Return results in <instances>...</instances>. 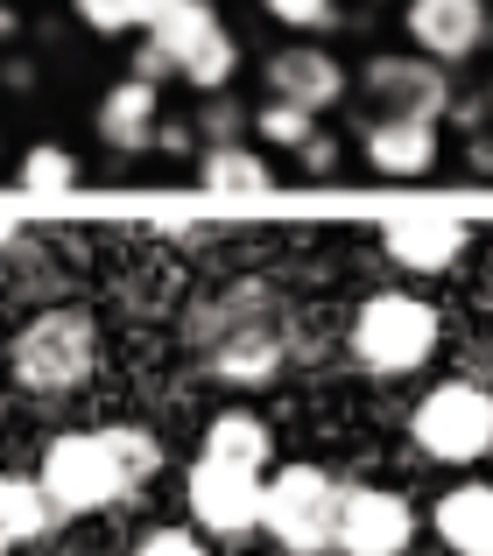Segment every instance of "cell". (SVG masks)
<instances>
[{"mask_svg": "<svg viewBox=\"0 0 493 556\" xmlns=\"http://www.w3.org/2000/svg\"><path fill=\"white\" fill-rule=\"evenodd\" d=\"M409 444L430 465H452V472L493 458V388H480V380H438L409 408Z\"/></svg>", "mask_w": 493, "mask_h": 556, "instance_id": "obj_5", "label": "cell"}, {"mask_svg": "<svg viewBox=\"0 0 493 556\" xmlns=\"http://www.w3.org/2000/svg\"><path fill=\"white\" fill-rule=\"evenodd\" d=\"M155 149H163V155H184V149H191V127H184V121H163V135H155Z\"/></svg>", "mask_w": 493, "mask_h": 556, "instance_id": "obj_30", "label": "cell"}, {"mask_svg": "<svg viewBox=\"0 0 493 556\" xmlns=\"http://www.w3.org/2000/svg\"><path fill=\"white\" fill-rule=\"evenodd\" d=\"M184 339H191L198 367L212 380H226V388H268L296 359V317H289L275 282L246 275V282H226L205 303H191Z\"/></svg>", "mask_w": 493, "mask_h": 556, "instance_id": "obj_1", "label": "cell"}, {"mask_svg": "<svg viewBox=\"0 0 493 556\" xmlns=\"http://www.w3.org/2000/svg\"><path fill=\"white\" fill-rule=\"evenodd\" d=\"M198 184L219 190V198H261V190H275V169H268V155H261V149L226 141V149L198 155Z\"/></svg>", "mask_w": 493, "mask_h": 556, "instance_id": "obj_19", "label": "cell"}, {"mask_svg": "<svg viewBox=\"0 0 493 556\" xmlns=\"http://www.w3.org/2000/svg\"><path fill=\"white\" fill-rule=\"evenodd\" d=\"M486 106H493V85H486Z\"/></svg>", "mask_w": 493, "mask_h": 556, "instance_id": "obj_33", "label": "cell"}, {"mask_svg": "<svg viewBox=\"0 0 493 556\" xmlns=\"http://www.w3.org/2000/svg\"><path fill=\"white\" fill-rule=\"evenodd\" d=\"M8 374H14L22 394L64 402V394H78L85 380L99 374V325L78 303H50V311H36L8 339Z\"/></svg>", "mask_w": 493, "mask_h": 556, "instance_id": "obj_2", "label": "cell"}, {"mask_svg": "<svg viewBox=\"0 0 493 556\" xmlns=\"http://www.w3.org/2000/svg\"><path fill=\"white\" fill-rule=\"evenodd\" d=\"M268 22H282L289 36H317V28L339 22V0H261Z\"/></svg>", "mask_w": 493, "mask_h": 556, "instance_id": "obj_23", "label": "cell"}, {"mask_svg": "<svg viewBox=\"0 0 493 556\" xmlns=\"http://www.w3.org/2000/svg\"><path fill=\"white\" fill-rule=\"evenodd\" d=\"M56 521H64V515L50 507L42 479H14V472H0V543H8V549L42 543V535H50Z\"/></svg>", "mask_w": 493, "mask_h": 556, "instance_id": "obj_18", "label": "cell"}, {"mask_svg": "<svg viewBox=\"0 0 493 556\" xmlns=\"http://www.w3.org/2000/svg\"><path fill=\"white\" fill-rule=\"evenodd\" d=\"M261 78H268V99H289V106H339L345 99V64L331 50H311V42H289V50H275L268 64H261Z\"/></svg>", "mask_w": 493, "mask_h": 556, "instance_id": "obj_14", "label": "cell"}, {"mask_svg": "<svg viewBox=\"0 0 493 556\" xmlns=\"http://www.w3.org/2000/svg\"><path fill=\"white\" fill-rule=\"evenodd\" d=\"M472 247V226L444 204H402V212L381 218V254L409 275H444L458 268V254Z\"/></svg>", "mask_w": 493, "mask_h": 556, "instance_id": "obj_9", "label": "cell"}, {"mask_svg": "<svg viewBox=\"0 0 493 556\" xmlns=\"http://www.w3.org/2000/svg\"><path fill=\"white\" fill-rule=\"evenodd\" d=\"M359 155H367L374 177H430L444 155L438 121H416V113H374L367 135H359Z\"/></svg>", "mask_w": 493, "mask_h": 556, "instance_id": "obj_13", "label": "cell"}, {"mask_svg": "<svg viewBox=\"0 0 493 556\" xmlns=\"http://www.w3.org/2000/svg\"><path fill=\"white\" fill-rule=\"evenodd\" d=\"M430 529L452 556H493V479H458L452 493H438Z\"/></svg>", "mask_w": 493, "mask_h": 556, "instance_id": "obj_16", "label": "cell"}, {"mask_svg": "<svg viewBox=\"0 0 493 556\" xmlns=\"http://www.w3.org/2000/svg\"><path fill=\"white\" fill-rule=\"evenodd\" d=\"M149 42L177 64L184 85H198V92H226L233 71H240V42H233V28L219 22L212 0H177V8L149 28Z\"/></svg>", "mask_w": 493, "mask_h": 556, "instance_id": "obj_7", "label": "cell"}, {"mask_svg": "<svg viewBox=\"0 0 493 556\" xmlns=\"http://www.w3.org/2000/svg\"><path fill=\"white\" fill-rule=\"evenodd\" d=\"M135 78H149V85H163V78H177V64H169L163 50H155V42H141L135 50Z\"/></svg>", "mask_w": 493, "mask_h": 556, "instance_id": "obj_28", "label": "cell"}, {"mask_svg": "<svg viewBox=\"0 0 493 556\" xmlns=\"http://www.w3.org/2000/svg\"><path fill=\"white\" fill-rule=\"evenodd\" d=\"M0 556H8V543H0Z\"/></svg>", "mask_w": 493, "mask_h": 556, "instance_id": "obj_34", "label": "cell"}, {"mask_svg": "<svg viewBox=\"0 0 493 556\" xmlns=\"http://www.w3.org/2000/svg\"><path fill=\"white\" fill-rule=\"evenodd\" d=\"M184 507H191V529L219 535V543H240V535H254L261 515H268V479L212 465V458H191V472H184Z\"/></svg>", "mask_w": 493, "mask_h": 556, "instance_id": "obj_8", "label": "cell"}, {"mask_svg": "<svg viewBox=\"0 0 493 556\" xmlns=\"http://www.w3.org/2000/svg\"><path fill=\"white\" fill-rule=\"evenodd\" d=\"M14 28H22V14H14V8H0V42H8Z\"/></svg>", "mask_w": 493, "mask_h": 556, "instance_id": "obj_31", "label": "cell"}, {"mask_svg": "<svg viewBox=\"0 0 493 556\" xmlns=\"http://www.w3.org/2000/svg\"><path fill=\"white\" fill-rule=\"evenodd\" d=\"M198 458L268 479V472H275V430H268V416H254V408H240V402L219 408V416L205 422V444H198Z\"/></svg>", "mask_w": 493, "mask_h": 556, "instance_id": "obj_17", "label": "cell"}, {"mask_svg": "<svg viewBox=\"0 0 493 556\" xmlns=\"http://www.w3.org/2000/svg\"><path fill=\"white\" fill-rule=\"evenodd\" d=\"M438 339H444V317L430 311L424 296H409V289H381V296H367L353 311V325H345V353H353V367H367L381 380L424 374L430 359H438Z\"/></svg>", "mask_w": 493, "mask_h": 556, "instance_id": "obj_3", "label": "cell"}, {"mask_svg": "<svg viewBox=\"0 0 493 556\" xmlns=\"http://www.w3.org/2000/svg\"><path fill=\"white\" fill-rule=\"evenodd\" d=\"M113 451H121V465H127V479H135V486H149L155 472H163V437L155 430H141V422H113Z\"/></svg>", "mask_w": 493, "mask_h": 556, "instance_id": "obj_22", "label": "cell"}, {"mask_svg": "<svg viewBox=\"0 0 493 556\" xmlns=\"http://www.w3.org/2000/svg\"><path fill=\"white\" fill-rule=\"evenodd\" d=\"M36 479H42V493H50V507L64 521L99 515V507L135 501V493H141L135 479H127V465H121V451H113L106 430H64V437H50V444H42Z\"/></svg>", "mask_w": 493, "mask_h": 556, "instance_id": "obj_4", "label": "cell"}, {"mask_svg": "<svg viewBox=\"0 0 493 556\" xmlns=\"http://www.w3.org/2000/svg\"><path fill=\"white\" fill-rule=\"evenodd\" d=\"M416 543V507L402 501V493H388V486H345V501H339V556H409Z\"/></svg>", "mask_w": 493, "mask_h": 556, "instance_id": "obj_10", "label": "cell"}, {"mask_svg": "<svg viewBox=\"0 0 493 556\" xmlns=\"http://www.w3.org/2000/svg\"><path fill=\"white\" fill-rule=\"evenodd\" d=\"M339 501H345V486L325 465H275L261 535H275V549H289V556H325L339 543Z\"/></svg>", "mask_w": 493, "mask_h": 556, "instance_id": "obj_6", "label": "cell"}, {"mask_svg": "<svg viewBox=\"0 0 493 556\" xmlns=\"http://www.w3.org/2000/svg\"><path fill=\"white\" fill-rule=\"evenodd\" d=\"M254 135L268 141V149H289V155H303L325 127H317V113L311 106H289V99H268V106L254 113Z\"/></svg>", "mask_w": 493, "mask_h": 556, "instance_id": "obj_20", "label": "cell"}, {"mask_svg": "<svg viewBox=\"0 0 493 556\" xmlns=\"http://www.w3.org/2000/svg\"><path fill=\"white\" fill-rule=\"evenodd\" d=\"M359 85H367L374 113H416V121H444V113H452V71L430 64L424 50H409V56H367Z\"/></svg>", "mask_w": 493, "mask_h": 556, "instance_id": "obj_11", "label": "cell"}, {"mask_svg": "<svg viewBox=\"0 0 493 556\" xmlns=\"http://www.w3.org/2000/svg\"><path fill=\"white\" fill-rule=\"evenodd\" d=\"M92 121H99V141H106L113 155H141V149H155V135H163V92L127 71L121 85H106V99H99Z\"/></svg>", "mask_w": 493, "mask_h": 556, "instance_id": "obj_15", "label": "cell"}, {"mask_svg": "<svg viewBox=\"0 0 493 556\" xmlns=\"http://www.w3.org/2000/svg\"><path fill=\"white\" fill-rule=\"evenodd\" d=\"M240 127H254V113H240L233 99L212 92V106L198 113V135H205V149H226V141H240Z\"/></svg>", "mask_w": 493, "mask_h": 556, "instance_id": "obj_25", "label": "cell"}, {"mask_svg": "<svg viewBox=\"0 0 493 556\" xmlns=\"http://www.w3.org/2000/svg\"><path fill=\"white\" fill-rule=\"evenodd\" d=\"M402 28L409 42L430 56V64H466V56L486 50L493 36V8L486 0H402Z\"/></svg>", "mask_w": 493, "mask_h": 556, "instance_id": "obj_12", "label": "cell"}, {"mask_svg": "<svg viewBox=\"0 0 493 556\" xmlns=\"http://www.w3.org/2000/svg\"><path fill=\"white\" fill-rule=\"evenodd\" d=\"M14 232H22V226H14V212H8V204H0V247H8Z\"/></svg>", "mask_w": 493, "mask_h": 556, "instance_id": "obj_32", "label": "cell"}, {"mask_svg": "<svg viewBox=\"0 0 493 556\" xmlns=\"http://www.w3.org/2000/svg\"><path fill=\"white\" fill-rule=\"evenodd\" d=\"M177 8V0H127V14H135V28H155L163 14Z\"/></svg>", "mask_w": 493, "mask_h": 556, "instance_id": "obj_29", "label": "cell"}, {"mask_svg": "<svg viewBox=\"0 0 493 556\" xmlns=\"http://www.w3.org/2000/svg\"><path fill=\"white\" fill-rule=\"evenodd\" d=\"M14 177H22L28 190H71L78 184V155H71L64 141H36V149H22Z\"/></svg>", "mask_w": 493, "mask_h": 556, "instance_id": "obj_21", "label": "cell"}, {"mask_svg": "<svg viewBox=\"0 0 493 556\" xmlns=\"http://www.w3.org/2000/svg\"><path fill=\"white\" fill-rule=\"evenodd\" d=\"M296 163H303V177H325V169H339V141H331V135H317L311 149L296 155Z\"/></svg>", "mask_w": 493, "mask_h": 556, "instance_id": "obj_27", "label": "cell"}, {"mask_svg": "<svg viewBox=\"0 0 493 556\" xmlns=\"http://www.w3.org/2000/svg\"><path fill=\"white\" fill-rule=\"evenodd\" d=\"M71 14H78L92 36H121V28H135V14H127V0H71Z\"/></svg>", "mask_w": 493, "mask_h": 556, "instance_id": "obj_26", "label": "cell"}, {"mask_svg": "<svg viewBox=\"0 0 493 556\" xmlns=\"http://www.w3.org/2000/svg\"><path fill=\"white\" fill-rule=\"evenodd\" d=\"M135 556H212V535L205 529H177V521H163V529H149L135 543Z\"/></svg>", "mask_w": 493, "mask_h": 556, "instance_id": "obj_24", "label": "cell"}]
</instances>
